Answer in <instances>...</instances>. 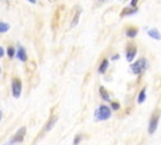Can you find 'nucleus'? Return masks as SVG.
<instances>
[{"label":"nucleus","instance_id":"bb28decb","mask_svg":"<svg viewBox=\"0 0 161 145\" xmlns=\"http://www.w3.org/2000/svg\"><path fill=\"white\" fill-rule=\"evenodd\" d=\"M121 1H122V0H121Z\"/></svg>","mask_w":161,"mask_h":145},{"label":"nucleus","instance_id":"f3484780","mask_svg":"<svg viewBox=\"0 0 161 145\" xmlns=\"http://www.w3.org/2000/svg\"><path fill=\"white\" fill-rule=\"evenodd\" d=\"M10 30V24L5 21H0V34H5Z\"/></svg>","mask_w":161,"mask_h":145},{"label":"nucleus","instance_id":"b1692460","mask_svg":"<svg viewBox=\"0 0 161 145\" xmlns=\"http://www.w3.org/2000/svg\"><path fill=\"white\" fill-rule=\"evenodd\" d=\"M28 2H30V4H36V0H26Z\"/></svg>","mask_w":161,"mask_h":145},{"label":"nucleus","instance_id":"393cba45","mask_svg":"<svg viewBox=\"0 0 161 145\" xmlns=\"http://www.w3.org/2000/svg\"><path fill=\"white\" fill-rule=\"evenodd\" d=\"M1 74H3V69H1V65H0V78H1Z\"/></svg>","mask_w":161,"mask_h":145},{"label":"nucleus","instance_id":"f257e3e1","mask_svg":"<svg viewBox=\"0 0 161 145\" xmlns=\"http://www.w3.org/2000/svg\"><path fill=\"white\" fill-rule=\"evenodd\" d=\"M111 116H112V110L106 104L98 105V108L94 110V114H93L94 121H107L111 119Z\"/></svg>","mask_w":161,"mask_h":145},{"label":"nucleus","instance_id":"39448f33","mask_svg":"<svg viewBox=\"0 0 161 145\" xmlns=\"http://www.w3.org/2000/svg\"><path fill=\"white\" fill-rule=\"evenodd\" d=\"M160 116H161V112H160L158 109L155 110V111L151 114L150 120H148V128H147L148 134L156 132V130H157V128H158V122H160Z\"/></svg>","mask_w":161,"mask_h":145},{"label":"nucleus","instance_id":"f03ea898","mask_svg":"<svg viewBox=\"0 0 161 145\" xmlns=\"http://www.w3.org/2000/svg\"><path fill=\"white\" fill-rule=\"evenodd\" d=\"M26 136V128L25 126H20L6 141H4L1 145H19L24 141Z\"/></svg>","mask_w":161,"mask_h":145},{"label":"nucleus","instance_id":"9d476101","mask_svg":"<svg viewBox=\"0 0 161 145\" xmlns=\"http://www.w3.org/2000/svg\"><path fill=\"white\" fill-rule=\"evenodd\" d=\"M108 68H109V60L107 58H102L101 61H99V64H98L97 71H98V74L103 75V74H106V71L108 70Z\"/></svg>","mask_w":161,"mask_h":145},{"label":"nucleus","instance_id":"412c9836","mask_svg":"<svg viewBox=\"0 0 161 145\" xmlns=\"http://www.w3.org/2000/svg\"><path fill=\"white\" fill-rule=\"evenodd\" d=\"M4 56H5V49L0 45V59H1V58H4Z\"/></svg>","mask_w":161,"mask_h":145},{"label":"nucleus","instance_id":"9b49d317","mask_svg":"<svg viewBox=\"0 0 161 145\" xmlns=\"http://www.w3.org/2000/svg\"><path fill=\"white\" fill-rule=\"evenodd\" d=\"M98 92H99V98L103 100V101H106V102H109L111 101V92L104 88V86H99L98 88Z\"/></svg>","mask_w":161,"mask_h":145},{"label":"nucleus","instance_id":"f8f14e48","mask_svg":"<svg viewBox=\"0 0 161 145\" xmlns=\"http://www.w3.org/2000/svg\"><path fill=\"white\" fill-rule=\"evenodd\" d=\"M138 11V8L137 6H126L122 11H121V18H125V16H130V15H135L137 14Z\"/></svg>","mask_w":161,"mask_h":145},{"label":"nucleus","instance_id":"20e7f679","mask_svg":"<svg viewBox=\"0 0 161 145\" xmlns=\"http://www.w3.org/2000/svg\"><path fill=\"white\" fill-rule=\"evenodd\" d=\"M10 90H11V95L14 99H19L21 96L23 92V81L19 76L14 75L10 80Z\"/></svg>","mask_w":161,"mask_h":145},{"label":"nucleus","instance_id":"6ab92c4d","mask_svg":"<svg viewBox=\"0 0 161 145\" xmlns=\"http://www.w3.org/2000/svg\"><path fill=\"white\" fill-rule=\"evenodd\" d=\"M83 140V134L79 132V134H75L74 138H73V145H79Z\"/></svg>","mask_w":161,"mask_h":145},{"label":"nucleus","instance_id":"2eb2a0df","mask_svg":"<svg viewBox=\"0 0 161 145\" xmlns=\"http://www.w3.org/2000/svg\"><path fill=\"white\" fill-rule=\"evenodd\" d=\"M15 51H16V48L14 45H8L6 49H5V55L11 60L15 58Z\"/></svg>","mask_w":161,"mask_h":145},{"label":"nucleus","instance_id":"a211bd4d","mask_svg":"<svg viewBox=\"0 0 161 145\" xmlns=\"http://www.w3.org/2000/svg\"><path fill=\"white\" fill-rule=\"evenodd\" d=\"M109 102H111L109 108H111L112 111H118V110L121 109V104H119V101H117V100H111Z\"/></svg>","mask_w":161,"mask_h":145},{"label":"nucleus","instance_id":"dca6fc26","mask_svg":"<svg viewBox=\"0 0 161 145\" xmlns=\"http://www.w3.org/2000/svg\"><path fill=\"white\" fill-rule=\"evenodd\" d=\"M146 88H142L137 95V104H143L145 100H146Z\"/></svg>","mask_w":161,"mask_h":145},{"label":"nucleus","instance_id":"1a4fd4ad","mask_svg":"<svg viewBox=\"0 0 161 145\" xmlns=\"http://www.w3.org/2000/svg\"><path fill=\"white\" fill-rule=\"evenodd\" d=\"M80 14H82V8H80V6H75L74 12H73V16H72L70 22H69V28H70V29H73V28H75V26L78 25Z\"/></svg>","mask_w":161,"mask_h":145},{"label":"nucleus","instance_id":"7ed1b4c3","mask_svg":"<svg viewBox=\"0 0 161 145\" xmlns=\"http://www.w3.org/2000/svg\"><path fill=\"white\" fill-rule=\"evenodd\" d=\"M148 68V60L146 58H140L130 64V71L133 75H142Z\"/></svg>","mask_w":161,"mask_h":145},{"label":"nucleus","instance_id":"a878e982","mask_svg":"<svg viewBox=\"0 0 161 145\" xmlns=\"http://www.w3.org/2000/svg\"><path fill=\"white\" fill-rule=\"evenodd\" d=\"M1 1H4V2H8V1H9V0H1Z\"/></svg>","mask_w":161,"mask_h":145},{"label":"nucleus","instance_id":"423d86ee","mask_svg":"<svg viewBox=\"0 0 161 145\" xmlns=\"http://www.w3.org/2000/svg\"><path fill=\"white\" fill-rule=\"evenodd\" d=\"M136 55H137V46H136V44L128 42V44L126 45V49H125L126 60H127L128 62H133L135 59H136Z\"/></svg>","mask_w":161,"mask_h":145},{"label":"nucleus","instance_id":"4be33fe9","mask_svg":"<svg viewBox=\"0 0 161 145\" xmlns=\"http://www.w3.org/2000/svg\"><path fill=\"white\" fill-rule=\"evenodd\" d=\"M140 0H131V2H130V6H137V2H138Z\"/></svg>","mask_w":161,"mask_h":145},{"label":"nucleus","instance_id":"6e6552de","mask_svg":"<svg viewBox=\"0 0 161 145\" xmlns=\"http://www.w3.org/2000/svg\"><path fill=\"white\" fill-rule=\"evenodd\" d=\"M57 122H58V115H57V114H52V115L48 118L47 122L44 124L43 134H47V132L52 131V130H53V128L57 125Z\"/></svg>","mask_w":161,"mask_h":145},{"label":"nucleus","instance_id":"aec40b11","mask_svg":"<svg viewBox=\"0 0 161 145\" xmlns=\"http://www.w3.org/2000/svg\"><path fill=\"white\" fill-rule=\"evenodd\" d=\"M118 59H119V54H113L111 56V61H117Z\"/></svg>","mask_w":161,"mask_h":145},{"label":"nucleus","instance_id":"0eeeda50","mask_svg":"<svg viewBox=\"0 0 161 145\" xmlns=\"http://www.w3.org/2000/svg\"><path fill=\"white\" fill-rule=\"evenodd\" d=\"M16 51H15V58L20 61V62H28L29 60V56H28V52H26V49L20 45V44H16Z\"/></svg>","mask_w":161,"mask_h":145},{"label":"nucleus","instance_id":"4468645a","mask_svg":"<svg viewBox=\"0 0 161 145\" xmlns=\"http://www.w3.org/2000/svg\"><path fill=\"white\" fill-rule=\"evenodd\" d=\"M147 35L151 38V39H153V40H161V32L158 31V29H156V28H148L147 29Z\"/></svg>","mask_w":161,"mask_h":145},{"label":"nucleus","instance_id":"ddd939ff","mask_svg":"<svg viewBox=\"0 0 161 145\" xmlns=\"http://www.w3.org/2000/svg\"><path fill=\"white\" fill-rule=\"evenodd\" d=\"M125 34H126L127 38L133 39V38L137 36V34H138V29H137L136 26H133V25H128V26H126V29H125Z\"/></svg>","mask_w":161,"mask_h":145},{"label":"nucleus","instance_id":"5701e85b","mask_svg":"<svg viewBox=\"0 0 161 145\" xmlns=\"http://www.w3.org/2000/svg\"><path fill=\"white\" fill-rule=\"evenodd\" d=\"M3 116H4V112H3V110L0 109V122L3 121Z\"/></svg>","mask_w":161,"mask_h":145}]
</instances>
